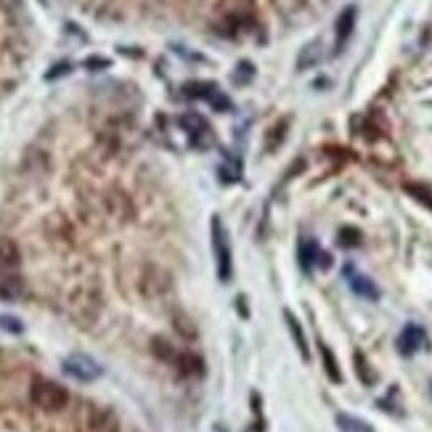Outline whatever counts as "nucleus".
Returning a JSON list of instances; mask_svg holds the SVG:
<instances>
[{
	"instance_id": "nucleus-22",
	"label": "nucleus",
	"mask_w": 432,
	"mask_h": 432,
	"mask_svg": "<svg viewBox=\"0 0 432 432\" xmlns=\"http://www.w3.org/2000/svg\"><path fill=\"white\" fill-rule=\"evenodd\" d=\"M175 329H178L186 339L197 337V326H191V321H188L186 316H175Z\"/></svg>"
},
{
	"instance_id": "nucleus-6",
	"label": "nucleus",
	"mask_w": 432,
	"mask_h": 432,
	"mask_svg": "<svg viewBox=\"0 0 432 432\" xmlns=\"http://www.w3.org/2000/svg\"><path fill=\"white\" fill-rule=\"evenodd\" d=\"M85 430H88V432H117V422H114V416L109 411L93 408V411L88 413Z\"/></svg>"
},
{
	"instance_id": "nucleus-10",
	"label": "nucleus",
	"mask_w": 432,
	"mask_h": 432,
	"mask_svg": "<svg viewBox=\"0 0 432 432\" xmlns=\"http://www.w3.org/2000/svg\"><path fill=\"white\" fill-rule=\"evenodd\" d=\"M350 287H353V292L356 294H361V297H369V300H376L379 297V289L374 287V282L371 279H366V276H350Z\"/></svg>"
},
{
	"instance_id": "nucleus-7",
	"label": "nucleus",
	"mask_w": 432,
	"mask_h": 432,
	"mask_svg": "<svg viewBox=\"0 0 432 432\" xmlns=\"http://www.w3.org/2000/svg\"><path fill=\"white\" fill-rule=\"evenodd\" d=\"M353 27H356V6H348L337 19V48L348 43V38L353 35Z\"/></svg>"
},
{
	"instance_id": "nucleus-19",
	"label": "nucleus",
	"mask_w": 432,
	"mask_h": 432,
	"mask_svg": "<svg viewBox=\"0 0 432 432\" xmlns=\"http://www.w3.org/2000/svg\"><path fill=\"white\" fill-rule=\"evenodd\" d=\"M154 353L160 358H165V361H173V364H175V358H178V353L170 348V342H165V339H154Z\"/></svg>"
},
{
	"instance_id": "nucleus-21",
	"label": "nucleus",
	"mask_w": 432,
	"mask_h": 432,
	"mask_svg": "<svg viewBox=\"0 0 432 432\" xmlns=\"http://www.w3.org/2000/svg\"><path fill=\"white\" fill-rule=\"evenodd\" d=\"M0 329L11 331V334H21L24 326H21V321L16 316H0Z\"/></svg>"
},
{
	"instance_id": "nucleus-3",
	"label": "nucleus",
	"mask_w": 432,
	"mask_h": 432,
	"mask_svg": "<svg viewBox=\"0 0 432 432\" xmlns=\"http://www.w3.org/2000/svg\"><path fill=\"white\" fill-rule=\"evenodd\" d=\"M64 371L69 376H75L80 382H93L96 376H101V366L96 364L93 358L83 356V353H77V356H69L64 361Z\"/></svg>"
},
{
	"instance_id": "nucleus-18",
	"label": "nucleus",
	"mask_w": 432,
	"mask_h": 432,
	"mask_svg": "<svg viewBox=\"0 0 432 432\" xmlns=\"http://www.w3.org/2000/svg\"><path fill=\"white\" fill-rule=\"evenodd\" d=\"M361 245V231L356 228H342L339 231V247H358Z\"/></svg>"
},
{
	"instance_id": "nucleus-24",
	"label": "nucleus",
	"mask_w": 432,
	"mask_h": 432,
	"mask_svg": "<svg viewBox=\"0 0 432 432\" xmlns=\"http://www.w3.org/2000/svg\"><path fill=\"white\" fill-rule=\"evenodd\" d=\"M106 64H109L106 58H91V61H88V66H106Z\"/></svg>"
},
{
	"instance_id": "nucleus-23",
	"label": "nucleus",
	"mask_w": 432,
	"mask_h": 432,
	"mask_svg": "<svg viewBox=\"0 0 432 432\" xmlns=\"http://www.w3.org/2000/svg\"><path fill=\"white\" fill-rule=\"evenodd\" d=\"M406 191H408V194H413V197L419 199V202H424V205H427V207H430V210H432V194H430V191H427V188L413 186V183H408V186H406Z\"/></svg>"
},
{
	"instance_id": "nucleus-14",
	"label": "nucleus",
	"mask_w": 432,
	"mask_h": 432,
	"mask_svg": "<svg viewBox=\"0 0 432 432\" xmlns=\"http://www.w3.org/2000/svg\"><path fill=\"white\" fill-rule=\"evenodd\" d=\"M321 358H324V369H326V374H329V379L331 382H342V371H339V366H337V358L331 356V350L326 348V345H321Z\"/></svg>"
},
{
	"instance_id": "nucleus-25",
	"label": "nucleus",
	"mask_w": 432,
	"mask_h": 432,
	"mask_svg": "<svg viewBox=\"0 0 432 432\" xmlns=\"http://www.w3.org/2000/svg\"><path fill=\"white\" fill-rule=\"evenodd\" d=\"M236 302H239V313H242V316H247V308H245V297H239V300H236Z\"/></svg>"
},
{
	"instance_id": "nucleus-2",
	"label": "nucleus",
	"mask_w": 432,
	"mask_h": 432,
	"mask_svg": "<svg viewBox=\"0 0 432 432\" xmlns=\"http://www.w3.org/2000/svg\"><path fill=\"white\" fill-rule=\"evenodd\" d=\"M212 250H215V263H217V279L220 282H228L231 279V247H228V236H226V228L220 223V217H212Z\"/></svg>"
},
{
	"instance_id": "nucleus-13",
	"label": "nucleus",
	"mask_w": 432,
	"mask_h": 432,
	"mask_svg": "<svg viewBox=\"0 0 432 432\" xmlns=\"http://www.w3.org/2000/svg\"><path fill=\"white\" fill-rule=\"evenodd\" d=\"M180 125H183V128H186L191 135H202V133H210V128H207V123H205V117H199V114H194V112L183 114V117H180Z\"/></svg>"
},
{
	"instance_id": "nucleus-4",
	"label": "nucleus",
	"mask_w": 432,
	"mask_h": 432,
	"mask_svg": "<svg viewBox=\"0 0 432 432\" xmlns=\"http://www.w3.org/2000/svg\"><path fill=\"white\" fill-rule=\"evenodd\" d=\"M424 342H427V334H424L422 326H416V324H408V326L401 331V337H398V350H401L403 356H413L416 350L422 348Z\"/></svg>"
},
{
	"instance_id": "nucleus-11",
	"label": "nucleus",
	"mask_w": 432,
	"mask_h": 432,
	"mask_svg": "<svg viewBox=\"0 0 432 432\" xmlns=\"http://www.w3.org/2000/svg\"><path fill=\"white\" fill-rule=\"evenodd\" d=\"M337 427L342 432H374L371 424H366L358 416H350V413H337Z\"/></svg>"
},
{
	"instance_id": "nucleus-5",
	"label": "nucleus",
	"mask_w": 432,
	"mask_h": 432,
	"mask_svg": "<svg viewBox=\"0 0 432 432\" xmlns=\"http://www.w3.org/2000/svg\"><path fill=\"white\" fill-rule=\"evenodd\" d=\"M19 247L14 245L11 239H0V273H11L19 268Z\"/></svg>"
},
{
	"instance_id": "nucleus-8",
	"label": "nucleus",
	"mask_w": 432,
	"mask_h": 432,
	"mask_svg": "<svg viewBox=\"0 0 432 432\" xmlns=\"http://www.w3.org/2000/svg\"><path fill=\"white\" fill-rule=\"evenodd\" d=\"M284 321H287V326H289L292 331V339H294V345H297V350H300L302 361H310V350H308V339H305V334H302V326L300 321L292 316L289 310H284Z\"/></svg>"
},
{
	"instance_id": "nucleus-12",
	"label": "nucleus",
	"mask_w": 432,
	"mask_h": 432,
	"mask_svg": "<svg viewBox=\"0 0 432 432\" xmlns=\"http://www.w3.org/2000/svg\"><path fill=\"white\" fill-rule=\"evenodd\" d=\"M319 245L316 242H310V239H302L300 242V265L305 268V271H310L313 268V263L319 260Z\"/></svg>"
},
{
	"instance_id": "nucleus-1",
	"label": "nucleus",
	"mask_w": 432,
	"mask_h": 432,
	"mask_svg": "<svg viewBox=\"0 0 432 432\" xmlns=\"http://www.w3.org/2000/svg\"><path fill=\"white\" fill-rule=\"evenodd\" d=\"M29 398L43 411H61L69 403V393L61 385L51 382V379H35L32 390H29Z\"/></svg>"
},
{
	"instance_id": "nucleus-20",
	"label": "nucleus",
	"mask_w": 432,
	"mask_h": 432,
	"mask_svg": "<svg viewBox=\"0 0 432 432\" xmlns=\"http://www.w3.org/2000/svg\"><path fill=\"white\" fill-rule=\"evenodd\" d=\"M207 101L212 103V106H215L217 112H228V109H231V101H228L226 96L220 93V91H215V88H212V91H210V96H207Z\"/></svg>"
},
{
	"instance_id": "nucleus-16",
	"label": "nucleus",
	"mask_w": 432,
	"mask_h": 432,
	"mask_svg": "<svg viewBox=\"0 0 432 432\" xmlns=\"http://www.w3.org/2000/svg\"><path fill=\"white\" fill-rule=\"evenodd\" d=\"M356 371L364 385H374L376 376H374V371H369V364H366V358H364V353H356Z\"/></svg>"
},
{
	"instance_id": "nucleus-9",
	"label": "nucleus",
	"mask_w": 432,
	"mask_h": 432,
	"mask_svg": "<svg viewBox=\"0 0 432 432\" xmlns=\"http://www.w3.org/2000/svg\"><path fill=\"white\" fill-rule=\"evenodd\" d=\"M175 366L180 369V374H188V376L205 374V364H202V358L194 356V353H178V358H175Z\"/></svg>"
},
{
	"instance_id": "nucleus-15",
	"label": "nucleus",
	"mask_w": 432,
	"mask_h": 432,
	"mask_svg": "<svg viewBox=\"0 0 432 432\" xmlns=\"http://www.w3.org/2000/svg\"><path fill=\"white\" fill-rule=\"evenodd\" d=\"M21 289H24V287H21L19 279H3V282H0V294H3L6 300H14V297H19Z\"/></svg>"
},
{
	"instance_id": "nucleus-17",
	"label": "nucleus",
	"mask_w": 432,
	"mask_h": 432,
	"mask_svg": "<svg viewBox=\"0 0 432 432\" xmlns=\"http://www.w3.org/2000/svg\"><path fill=\"white\" fill-rule=\"evenodd\" d=\"M319 58H321V53H319V46H316V43H313V46H305L302 48V56H300V61H297V66L305 69L308 64H316Z\"/></svg>"
}]
</instances>
